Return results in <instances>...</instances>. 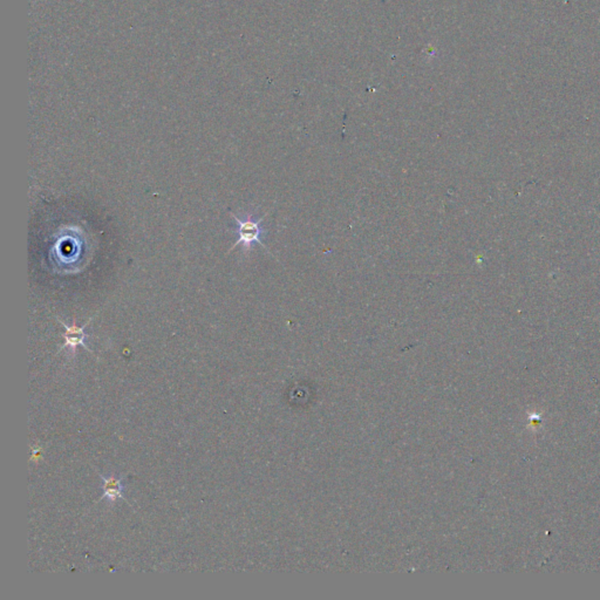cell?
Masks as SVG:
<instances>
[{
  "mask_svg": "<svg viewBox=\"0 0 600 600\" xmlns=\"http://www.w3.org/2000/svg\"><path fill=\"white\" fill-rule=\"evenodd\" d=\"M101 489L104 490L102 499H107L109 502H115L118 499H124L122 479L113 476V475L111 476H101Z\"/></svg>",
  "mask_w": 600,
  "mask_h": 600,
  "instance_id": "cell-3",
  "label": "cell"
},
{
  "mask_svg": "<svg viewBox=\"0 0 600 600\" xmlns=\"http://www.w3.org/2000/svg\"><path fill=\"white\" fill-rule=\"evenodd\" d=\"M94 316H91L89 318V321L84 325V326L79 327L75 325V321L73 325L69 326V325H66L64 321H62L60 318L56 316V319L59 320L60 324H61L62 326L65 327V333H62L61 336L64 339H65V344L62 345L61 349L60 351L64 349H72L73 352H74L75 349L78 346H82L84 349H87L91 352V349H89V346L86 345V338H89V336L85 333L86 327L89 326V324L91 323V320H93Z\"/></svg>",
  "mask_w": 600,
  "mask_h": 600,
  "instance_id": "cell-2",
  "label": "cell"
},
{
  "mask_svg": "<svg viewBox=\"0 0 600 600\" xmlns=\"http://www.w3.org/2000/svg\"><path fill=\"white\" fill-rule=\"evenodd\" d=\"M230 215H231L232 219H235L236 223L239 224V239H237L235 244L232 245V248L229 250V252L232 251L239 244L244 245L246 251H249L251 249V245L254 243H258V244H261V246H264L265 248V245L261 241V234H263V229H261V225L263 223L264 217H261V219L255 221L250 216L245 219H239L232 212H230Z\"/></svg>",
  "mask_w": 600,
  "mask_h": 600,
  "instance_id": "cell-1",
  "label": "cell"
}]
</instances>
